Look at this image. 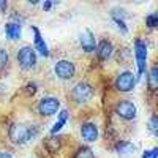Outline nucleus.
Masks as SVG:
<instances>
[{
	"label": "nucleus",
	"mask_w": 158,
	"mask_h": 158,
	"mask_svg": "<svg viewBox=\"0 0 158 158\" xmlns=\"http://www.w3.org/2000/svg\"><path fill=\"white\" fill-rule=\"evenodd\" d=\"M10 139L16 144H24L38 135V128L35 125H25V123H13L8 130Z\"/></svg>",
	"instance_id": "nucleus-1"
},
{
	"label": "nucleus",
	"mask_w": 158,
	"mask_h": 158,
	"mask_svg": "<svg viewBox=\"0 0 158 158\" xmlns=\"http://www.w3.org/2000/svg\"><path fill=\"white\" fill-rule=\"evenodd\" d=\"M92 97H94V87L89 82H77L73 90H71V98L74 103L81 104V103H87Z\"/></svg>",
	"instance_id": "nucleus-2"
},
{
	"label": "nucleus",
	"mask_w": 158,
	"mask_h": 158,
	"mask_svg": "<svg viewBox=\"0 0 158 158\" xmlns=\"http://www.w3.org/2000/svg\"><path fill=\"white\" fill-rule=\"evenodd\" d=\"M18 62L21 65V68L24 70H30L36 65V54L35 49L32 46H24L18 51Z\"/></svg>",
	"instance_id": "nucleus-3"
},
{
	"label": "nucleus",
	"mask_w": 158,
	"mask_h": 158,
	"mask_svg": "<svg viewBox=\"0 0 158 158\" xmlns=\"http://www.w3.org/2000/svg\"><path fill=\"white\" fill-rule=\"evenodd\" d=\"M135 54L138 62V74L142 76L146 71V60H147V43L144 40L138 38L135 41Z\"/></svg>",
	"instance_id": "nucleus-4"
},
{
	"label": "nucleus",
	"mask_w": 158,
	"mask_h": 158,
	"mask_svg": "<svg viewBox=\"0 0 158 158\" xmlns=\"http://www.w3.org/2000/svg\"><path fill=\"white\" fill-rule=\"evenodd\" d=\"M115 114L125 120H133L136 117V106L130 100H120L115 104Z\"/></svg>",
	"instance_id": "nucleus-5"
},
{
	"label": "nucleus",
	"mask_w": 158,
	"mask_h": 158,
	"mask_svg": "<svg viewBox=\"0 0 158 158\" xmlns=\"http://www.w3.org/2000/svg\"><path fill=\"white\" fill-rule=\"evenodd\" d=\"M135 84H136V77L131 71H123L115 79V89L118 92H131L135 89Z\"/></svg>",
	"instance_id": "nucleus-6"
},
{
	"label": "nucleus",
	"mask_w": 158,
	"mask_h": 158,
	"mask_svg": "<svg viewBox=\"0 0 158 158\" xmlns=\"http://www.w3.org/2000/svg\"><path fill=\"white\" fill-rule=\"evenodd\" d=\"M60 108V101L54 97H46L38 103V112L41 115H54Z\"/></svg>",
	"instance_id": "nucleus-7"
},
{
	"label": "nucleus",
	"mask_w": 158,
	"mask_h": 158,
	"mask_svg": "<svg viewBox=\"0 0 158 158\" xmlns=\"http://www.w3.org/2000/svg\"><path fill=\"white\" fill-rule=\"evenodd\" d=\"M54 71H56L57 77H60V79H71L76 73V68H74L73 62H70V60H59L54 67Z\"/></svg>",
	"instance_id": "nucleus-8"
},
{
	"label": "nucleus",
	"mask_w": 158,
	"mask_h": 158,
	"mask_svg": "<svg viewBox=\"0 0 158 158\" xmlns=\"http://www.w3.org/2000/svg\"><path fill=\"white\" fill-rule=\"evenodd\" d=\"M81 136L87 142H94L98 138V128L95 123H82L81 125Z\"/></svg>",
	"instance_id": "nucleus-9"
},
{
	"label": "nucleus",
	"mask_w": 158,
	"mask_h": 158,
	"mask_svg": "<svg viewBox=\"0 0 158 158\" xmlns=\"http://www.w3.org/2000/svg\"><path fill=\"white\" fill-rule=\"evenodd\" d=\"M79 43H81V48L85 51V52H94L95 48H97V43H95V36L90 30H85L81 38H79Z\"/></svg>",
	"instance_id": "nucleus-10"
},
{
	"label": "nucleus",
	"mask_w": 158,
	"mask_h": 158,
	"mask_svg": "<svg viewBox=\"0 0 158 158\" xmlns=\"http://www.w3.org/2000/svg\"><path fill=\"white\" fill-rule=\"evenodd\" d=\"M112 43L108 41V40H101L100 44L97 46V54H98V59L100 60H108L111 56H112Z\"/></svg>",
	"instance_id": "nucleus-11"
},
{
	"label": "nucleus",
	"mask_w": 158,
	"mask_h": 158,
	"mask_svg": "<svg viewBox=\"0 0 158 158\" xmlns=\"http://www.w3.org/2000/svg\"><path fill=\"white\" fill-rule=\"evenodd\" d=\"M33 33H35V49L41 54L43 57H49V49H48V44L44 43V40L41 36V33H40V30L36 27H32Z\"/></svg>",
	"instance_id": "nucleus-12"
},
{
	"label": "nucleus",
	"mask_w": 158,
	"mask_h": 158,
	"mask_svg": "<svg viewBox=\"0 0 158 158\" xmlns=\"http://www.w3.org/2000/svg\"><path fill=\"white\" fill-rule=\"evenodd\" d=\"M21 24L19 22H8L5 25V35L6 38H10L11 41H15V40H19L21 38Z\"/></svg>",
	"instance_id": "nucleus-13"
},
{
	"label": "nucleus",
	"mask_w": 158,
	"mask_h": 158,
	"mask_svg": "<svg viewBox=\"0 0 158 158\" xmlns=\"http://www.w3.org/2000/svg\"><path fill=\"white\" fill-rule=\"evenodd\" d=\"M67 120H68V111H67V109H63V111H60L59 118H57V122L54 123V127L51 128V135H56V133H59V131L63 128V125L67 123Z\"/></svg>",
	"instance_id": "nucleus-14"
},
{
	"label": "nucleus",
	"mask_w": 158,
	"mask_h": 158,
	"mask_svg": "<svg viewBox=\"0 0 158 158\" xmlns=\"http://www.w3.org/2000/svg\"><path fill=\"white\" fill-rule=\"evenodd\" d=\"M135 144H131L130 141H118L115 144V152L117 153H122V155H128L131 152H135Z\"/></svg>",
	"instance_id": "nucleus-15"
},
{
	"label": "nucleus",
	"mask_w": 158,
	"mask_h": 158,
	"mask_svg": "<svg viewBox=\"0 0 158 158\" xmlns=\"http://www.w3.org/2000/svg\"><path fill=\"white\" fill-rule=\"evenodd\" d=\"M156 87H158V68L156 67H152L150 74H149V89L152 92H155Z\"/></svg>",
	"instance_id": "nucleus-16"
},
{
	"label": "nucleus",
	"mask_w": 158,
	"mask_h": 158,
	"mask_svg": "<svg viewBox=\"0 0 158 158\" xmlns=\"http://www.w3.org/2000/svg\"><path fill=\"white\" fill-rule=\"evenodd\" d=\"M73 158H95V155H94V152H92V149L90 147H79L77 150H76V153H74V156Z\"/></svg>",
	"instance_id": "nucleus-17"
},
{
	"label": "nucleus",
	"mask_w": 158,
	"mask_h": 158,
	"mask_svg": "<svg viewBox=\"0 0 158 158\" xmlns=\"http://www.w3.org/2000/svg\"><path fill=\"white\" fill-rule=\"evenodd\" d=\"M146 24L149 25L150 29H155L158 25V13H152V15H149L146 18Z\"/></svg>",
	"instance_id": "nucleus-18"
},
{
	"label": "nucleus",
	"mask_w": 158,
	"mask_h": 158,
	"mask_svg": "<svg viewBox=\"0 0 158 158\" xmlns=\"http://www.w3.org/2000/svg\"><path fill=\"white\" fill-rule=\"evenodd\" d=\"M8 63V52L0 48V70H3Z\"/></svg>",
	"instance_id": "nucleus-19"
},
{
	"label": "nucleus",
	"mask_w": 158,
	"mask_h": 158,
	"mask_svg": "<svg viewBox=\"0 0 158 158\" xmlns=\"http://www.w3.org/2000/svg\"><path fill=\"white\" fill-rule=\"evenodd\" d=\"M114 19V22L117 24V27L120 29L123 33H128V29H127V25H125V21L122 19V18H112Z\"/></svg>",
	"instance_id": "nucleus-20"
},
{
	"label": "nucleus",
	"mask_w": 158,
	"mask_h": 158,
	"mask_svg": "<svg viewBox=\"0 0 158 158\" xmlns=\"http://www.w3.org/2000/svg\"><path fill=\"white\" fill-rule=\"evenodd\" d=\"M149 127H150V130H152V133L156 135V130H158V118H156V115H152V117H150Z\"/></svg>",
	"instance_id": "nucleus-21"
},
{
	"label": "nucleus",
	"mask_w": 158,
	"mask_h": 158,
	"mask_svg": "<svg viewBox=\"0 0 158 158\" xmlns=\"http://www.w3.org/2000/svg\"><path fill=\"white\" fill-rule=\"evenodd\" d=\"M158 156V149L153 147L152 150H146L142 153V158H156Z\"/></svg>",
	"instance_id": "nucleus-22"
},
{
	"label": "nucleus",
	"mask_w": 158,
	"mask_h": 158,
	"mask_svg": "<svg viewBox=\"0 0 158 158\" xmlns=\"http://www.w3.org/2000/svg\"><path fill=\"white\" fill-rule=\"evenodd\" d=\"M8 8V3L5 2V0H0V15H3V13L6 11Z\"/></svg>",
	"instance_id": "nucleus-23"
},
{
	"label": "nucleus",
	"mask_w": 158,
	"mask_h": 158,
	"mask_svg": "<svg viewBox=\"0 0 158 158\" xmlns=\"http://www.w3.org/2000/svg\"><path fill=\"white\" fill-rule=\"evenodd\" d=\"M36 92V84H29L27 85V94H35Z\"/></svg>",
	"instance_id": "nucleus-24"
},
{
	"label": "nucleus",
	"mask_w": 158,
	"mask_h": 158,
	"mask_svg": "<svg viewBox=\"0 0 158 158\" xmlns=\"http://www.w3.org/2000/svg\"><path fill=\"white\" fill-rule=\"evenodd\" d=\"M0 158H13L8 152H0Z\"/></svg>",
	"instance_id": "nucleus-25"
},
{
	"label": "nucleus",
	"mask_w": 158,
	"mask_h": 158,
	"mask_svg": "<svg viewBox=\"0 0 158 158\" xmlns=\"http://www.w3.org/2000/svg\"><path fill=\"white\" fill-rule=\"evenodd\" d=\"M51 6H52V3H51V2H44V5H43V8H44L46 11H49V10H51Z\"/></svg>",
	"instance_id": "nucleus-26"
}]
</instances>
